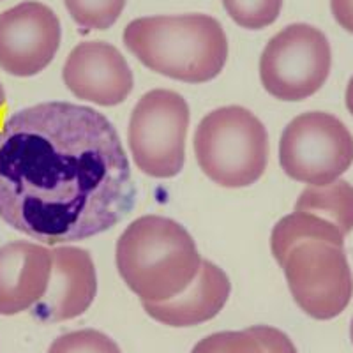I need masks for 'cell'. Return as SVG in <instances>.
<instances>
[{
	"label": "cell",
	"instance_id": "1",
	"mask_svg": "<svg viewBox=\"0 0 353 353\" xmlns=\"http://www.w3.org/2000/svg\"><path fill=\"white\" fill-rule=\"evenodd\" d=\"M137 201L115 125L90 106L52 101L0 128V219L41 244L96 237Z\"/></svg>",
	"mask_w": 353,
	"mask_h": 353
},
{
	"label": "cell",
	"instance_id": "2",
	"mask_svg": "<svg viewBox=\"0 0 353 353\" xmlns=\"http://www.w3.org/2000/svg\"><path fill=\"white\" fill-rule=\"evenodd\" d=\"M124 44L147 69L184 83L212 81L228 61L225 28L203 12L132 20Z\"/></svg>",
	"mask_w": 353,
	"mask_h": 353
},
{
	"label": "cell",
	"instance_id": "3",
	"mask_svg": "<svg viewBox=\"0 0 353 353\" xmlns=\"http://www.w3.org/2000/svg\"><path fill=\"white\" fill-rule=\"evenodd\" d=\"M119 274L141 302H163L184 292L201 267L191 233L170 217L141 216L117 241Z\"/></svg>",
	"mask_w": 353,
	"mask_h": 353
},
{
	"label": "cell",
	"instance_id": "4",
	"mask_svg": "<svg viewBox=\"0 0 353 353\" xmlns=\"http://www.w3.org/2000/svg\"><path fill=\"white\" fill-rule=\"evenodd\" d=\"M194 156L201 172L221 188H248L267 170L269 134L249 110L223 106L207 113L198 124Z\"/></svg>",
	"mask_w": 353,
	"mask_h": 353
},
{
	"label": "cell",
	"instance_id": "5",
	"mask_svg": "<svg viewBox=\"0 0 353 353\" xmlns=\"http://www.w3.org/2000/svg\"><path fill=\"white\" fill-rule=\"evenodd\" d=\"M189 106L179 92L154 88L132 108L128 145L140 172L154 179H173L185 163Z\"/></svg>",
	"mask_w": 353,
	"mask_h": 353
},
{
	"label": "cell",
	"instance_id": "6",
	"mask_svg": "<svg viewBox=\"0 0 353 353\" xmlns=\"http://www.w3.org/2000/svg\"><path fill=\"white\" fill-rule=\"evenodd\" d=\"M332 50L320 28L292 23L267 43L260 57L263 88L279 101H304L314 96L330 74Z\"/></svg>",
	"mask_w": 353,
	"mask_h": 353
},
{
	"label": "cell",
	"instance_id": "7",
	"mask_svg": "<svg viewBox=\"0 0 353 353\" xmlns=\"http://www.w3.org/2000/svg\"><path fill=\"white\" fill-rule=\"evenodd\" d=\"M279 165L292 181L307 185L330 184L353 165L352 132L330 113H302L283 131Z\"/></svg>",
	"mask_w": 353,
	"mask_h": 353
},
{
	"label": "cell",
	"instance_id": "8",
	"mask_svg": "<svg viewBox=\"0 0 353 353\" xmlns=\"http://www.w3.org/2000/svg\"><path fill=\"white\" fill-rule=\"evenodd\" d=\"M283 270L293 301L314 320H332L348 307L353 276L343 248L323 241L299 242Z\"/></svg>",
	"mask_w": 353,
	"mask_h": 353
},
{
	"label": "cell",
	"instance_id": "9",
	"mask_svg": "<svg viewBox=\"0 0 353 353\" xmlns=\"http://www.w3.org/2000/svg\"><path fill=\"white\" fill-rule=\"evenodd\" d=\"M61 20L43 2L27 0L0 14V69L30 78L48 68L61 46Z\"/></svg>",
	"mask_w": 353,
	"mask_h": 353
},
{
	"label": "cell",
	"instance_id": "10",
	"mask_svg": "<svg viewBox=\"0 0 353 353\" xmlns=\"http://www.w3.org/2000/svg\"><path fill=\"white\" fill-rule=\"evenodd\" d=\"M62 78L72 96L97 106H119L134 87L124 55L105 41L77 44L65 61Z\"/></svg>",
	"mask_w": 353,
	"mask_h": 353
},
{
	"label": "cell",
	"instance_id": "11",
	"mask_svg": "<svg viewBox=\"0 0 353 353\" xmlns=\"http://www.w3.org/2000/svg\"><path fill=\"white\" fill-rule=\"evenodd\" d=\"M97 293V276L92 256L81 248H53L48 290L32 307L41 321H64L83 314Z\"/></svg>",
	"mask_w": 353,
	"mask_h": 353
},
{
	"label": "cell",
	"instance_id": "12",
	"mask_svg": "<svg viewBox=\"0 0 353 353\" xmlns=\"http://www.w3.org/2000/svg\"><path fill=\"white\" fill-rule=\"evenodd\" d=\"M52 251L28 241L0 245V314L14 316L32 309L48 290Z\"/></svg>",
	"mask_w": 353,
	"mask_h": 353
},
{
	"label": "cell",
	"instance_id": "13",
	"mask_svg": "<svg viewBox=\"0 0 353 353\" xmlns=\"http://www.w3.org/2000/svg\"><path fill=\"white\" fill-rule=\"evenodd\" d=\"M232 293L225 270L209 260L201 261L200 272L182 293L170 301L141 302L145 313L168 327H194L212 320L223 311Z\"/></svg>",
	"mask_w": 353,
	"mask_h": 353
},
{
	"label": "cell",
	"instance_id": "14",
	"mask_svg": "<svg viewBox=\"0 0 353 353\" xmlns=\"http://www.w3.org/2000/svg\"><path fill=\"white\" fill-rule=\"evenodd\" d=\"M304 241H323L337 245V248H343L345 235L334 223L316 216V214L293 210L292 214L277 221L272 228V235H270L272 256L283 267L293 245Z\"/></svg>",
	"mask_w": 353,
	"mask_h": 353
},
{
	"label": "cell",
	"instance_id": "15",
	"mask_svg": "<svg viewBox=\"0 0 353 353\" xmlns=\"http://www.w3.org/2000/svg\"><path fill=\"white\" fill-rule=\"evenodd\" d=\"M295 210L330 221L346 237L353 230V185L341 179L327 185H307L295 201Z\"/></svg>",
	"mask_w": 353,
	"mask_h": 353
},
{
	"label": "cell",
	"instance_id": "16",
	"mask_svg": "<svg viewBox=\"0 0 353 353\" xmlns=\"http://www.w3.org/2000/svg\"><path fill=\"white\" fill-rule=\"evenodd\" d=\"M77 25L87 30H106L124 12L125 0H64Z\"/></svg>",
	"mask_w": 353,
	"mask_h": 353
},
{
	"label": "cell",
	"instance_id": "17",
	"mask_svg": "<svg viewBox=\"0 0 353 353\" xmlns=\"http://www.w3.org/2000/svg\"><path fill=\"white\" fill-rule=\"evenodd\" d=\"M223 8L239 27L261 30L276 23L283 0H223Z\"/></svg>",
	"mask_w": 353,
	"mask_h": 353
},
{
	"label": "cell",
	"instance_id": "18",
	"mask_svg": "<svg viewBox=\"0 0 353 353\" xmlns=\"http://www.w3.org/2000/svg\"><path fill=\"white\" fill-rule=\"evenodd\" d=\"M48 353H122L112 337L94 329L74 330L59 336Z\"/></svg>",
	"mask_w": 353,
	"mask_h": 353
},
{
	"label": "cell",
	"instance_id": "19",
	"mask_svg": "<svg viewBox=\"0 0 353 353\" xmlns=\"http://www.w3.org/2000/svg\"><path fill=\"white\" fill-rule=\"evenodd\" d=\"M191 353H265V350L249 330H226L203 337Z\"/></svg>",
	"mask_w": 353,
	"mask_h": 353
},
{
	"label": "cell",
	"instance_id": "20",
	"mask_svg": "<svg viewBox=\"0 0 353 353\" xmlns=\"http://www.w3.org/2000/svg\"><path fill=\"white\" fill-rule=\"evenodd\" d=\"M248 330L260 341L265 353H299L292 339L283 330L276 329V327L253 325L249 327Z\"/></svg>",
	"mask_w": 353,
	"mask_h": 353
},
{
	"label": "cell",
	"instance_id": "21",
	"mask_svg": "<svg viewBox=\"0 0 353 353\" xmlns=\"http://www.w3.org/2000/svg\"><path fill=\"white\" fill-rule=\"evenodd\" d=\"M330 11L339 27L353 34V0H330Z\"/></svg>",
	"mask_w": 353,
	"mask_h": 353
},
{
	"label": "cell",
	"instance_id": "22",
	"mask_svg": "<svg viewBox=\"0 0 353 353\" xmlns=\"http://www.w3.org/2000/svg\"><path fill=\"white\" fill-rule=\"evenodd\" d=\"M345 99H346V108H348V112L353 115V77L350 78L348 87H346Z\"/></svg>",
	"mask_w": 353,
	"mask_h": 353
},
{
	"label": "cell",
	"instance_id": "23",
	"mask_svg": "<svg viewBox=\"0 0 353 353\" xmlns=\"http://www.w3.org/2000/svg\"><path fill=\"white\" fill-rule=\"evenodd\" d=\"M6 103H8V97H6L4 85L0 83V115H2V112H4V108H6Z\"/></svg>",
	"mask_w": 353,
	"mask_h": 353
},
{
	"label": "cell",
	"instance_id": "24",
	"mask_svg": "<svg viewBox=\"0 0 353 353\" xmlns=\"http://www.w3.org/2000/svg\"><path fill=\"white\" fill-rule=\"evenodd\" d=\"M350 337H352V343H353V320H352V325H350Z\"/></svg>",
	"mask_w": 353,
	"mask_h": 353
}]
</instances>
